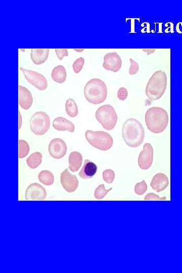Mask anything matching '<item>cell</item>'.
<instances>
[{
	"instance_id": "1",
	"label": "cell",
	"mask_w": 182,
	"mask_h": 273,
	"mask_svg": "<svg viewBox=\"0 0 182 273\" xmlns=\"http://www.w3.org/2000/svg\"><path fill=\"white\" fill-rule=\"evenodd\" d=\"M145 119L148 129L155 134L165 131L169 122L168 112L160 107H153L148 109Z\"/></svg>"
},
{
	"instance_id": "2",
	"label": "cell",
	"mask_w": 182,
	"mask_h": 273,
	"mask_svg": "<svg viewBox=\"0 0 182 273\" xmlns=\"http://www.w3.org/2000/svg\"><path fill=\"white\" fill-rule=\"evenodd\" d=\"M123 138L126 144L132 148L139 147L145 138V131L142 124L134 118L128 119L122 129Z\"/></svg>"
},
{
	"instance_id": "3",
	"label": "cell",
	"mask_w": 182,
	"mask_h": 273,
	"mask_svg": "<svg viewBox=\"0 0 182 273\" xmlns=\"http://www.w3.org/2000/svg\"><path fill=\"white\" fill-rule=\"evenodd\" d=\"M167 82V75L163 71H158L152 75L145 89V93L148 99L151 101L161 99L165 94Z\"/></svg>"
},
{
	"instance_id": "4",
	"label": "cell",
	"mask_w": 182,
	"mask_h": 273,
	"mask_svg": "<svg viewBox=\"0 0 182 273\" xmlns=\"http://www.w3.org/2000/svg\"><path fill=\"white\" fill-rule=\"evenodd\" d=\"M84 95L89 103L94 105L101 104L107 98V86L99 79H91L85 86Z\"/></svg>"
},
{
	"instance_id": "5",
	"label": "cell",
	"mask_w": 182,
	"mask_h": 273,
	"mask_svg": "<svg viewBox=\"0 0 182 273\" xmlns=\"http://www.w3.org/2000/svg\"><path fill=\"white\" fill-rule=\"evenodd\" d=\"M88 142L93 147L102 151L110 149L113 144L111 136L104 131L87 130L85 134Z\"/></svg>"
},
{
	"instance_id": "6",
	"label": "cell",
	"mask_w": 182,
	"mask_h": 273,
	"mask_svg": "<svg viewBox=\"0 0 182 273\" xmlns=\"http://www.w3.org/2000/svg\"><path fill=\"white\" fill-rule=\"evenodd\" d=\"M95 117L103 128L107 131L114 128L118 119L114 108L109 104L100 106L96 111Z\"/></svg>"
},
{
	"instance_id": "7",
	"label": "cell",
	"mask_w": 182,
	"mask_h": 273,
	"mask_svg": "<svg viewBox=\"0 0 182 273\" xmlns=\"http://www.w3.org/2000/svg\"><path fill=\"white\" fill-rule=\"evenodd\" d=\"M30 128L36 135H45L49 130L51 125L50 118L48 114L43 111L34 113L29 121Z\"/></svg>"
},
{
	"instance_id": "8",
	"label": "cell",
	"mask_w": 182,
	"mask_h": 273,
	"mask_svg": "<svg viewBox=\"0 0 182 273\" xmlns=\"http://www.w3.org/2000/svg\"><path fill=\"white\" fill-rule=\"evenodd\" d=\"M20 70L23 74L27 81L30 84L36 87L40 91H45L48 88V81L46 78L40 73L28 70L23 68Z\"/></svg>"
},
{
	"instance_id": "9",
	"label": "cell",
	"mask_w": 182,
	"mask_h": 273,
	"mask_svg": "<svg viewBox=\"0 0 182 273\" xmlns=\"http://www.w3.org/2000/svg\"><path fill=\"white\" fill-rule=\"evenodd\" d=\"M68 147L66 143L62 139L55 138L51 141L48 151L50 155L54 159H63L67 154Z\"/></svg>"
},
{
	"instance_id": "10",
	"label": "cell",
	"mask_w": 182,
	"mask_h": 273,
	"mask_svg": "<svg viewBox=\"0 0 182 273\" xmlns=\"http://www.w3.org/2000/svg\"><path fill=\"white\" fill-rule=\"evenodd\" d=\"M154 156L153 146L149 143L145 144L138 158V165L140 169L144 170L149 169L153 165Z\"/></svg>"
},
{
	"instance_id": "11",
	"label": "cell",
	"mask_w": 182,
	"mask_h": 273,
	"mask_svg": "<svg viewBox=\"0 0 182 273\" xmlns=\"http://www.w3.org/2000/svg\"><path fill=\"white\" fill-rule=\"evenodd\" d=\"M122 67V60L116 52H110L104 57L103 68L112 72H118Z\"/></svg>"
},
{
	"instance_id": "12",
	"label": "cell",
	"mask_w": 182,
	"mask_h": 273,
	"mask_svg": "<svg viewBox=\"0 0 182 273\" xmlns=\"http://www.w3.org/2000/svg\"><path fill=\"white\" fill-rule=\"evenodd\" d=\"M60 182L64 188L68 192H75L78 188L79 182L77 177L66 169L60 176Z\"/></svg>"
},
{
	"instance_id": "13",
	"label": "cell",
	"mask_w": 182,
	"mask_h": 273,
	"mask_svg": "<svg viewBox=\"0 0 182 273\" xmlns=\"http://www.w3.org/2000/svg\"><path fill=\"white\" fill-rule=\"evenodd\" d=\"M47 192L40 184L34 183L26 189L25 194L26 200H42L46 199Z\"/></svg>"
},
{
	"instance_id": "14",
	"label": "cell",
	"mask_w": 182,
	"mask_h": 273,
	"mask_svg": "<svg viewBox=\"0 0 182 273\" xmlns=\"http://www.w3.org/2000/svg\"><path fill=\"white\" fill-rule=\"evenodd\" d=\"M169 185V181L168 176L161 173L154 176L150 183L152 188L158 193L165 190Z\"/></svg>"
},
{
	"instance_id": "15",
	"label": "cell",
	"mask_w": 182,
	"mask_h": 273,
	"mask_svg": "<svg viewBox=\"0 0 182 273\" xmlns=\"http://www.w3.org/2000/svg\"><path fill=\"white\" fill-rule=\"evenodd\" d=\"M33 103L31 92L26 88L19 86V104L24 110H28Z\"/></svg>"
},
{
	"instance_id": "16",
	"label": "cell",
	"mask_w": 182,
	"mask_h": 273,
	"mask_svg": "<svg viewBox=\"0 0 182 273\" xmlns=\"http://www.w3.org/2000/svg\"><path fill=\"white\" fill-rule=\"evenodd\" d=\"M53 127L57 131H69L74 133L75 130V126L71 121L63 117H58L53 121Z\"/></svg>"
},
{
	"instance_id": "17",
	"label": "cell",
	"mask_w": 182,
	"mask_h": 273,
	"mask_svg": "<svg viewBox=\"0 0 182 273\" xmlns=\"http://www.w3.org/2000/svg\"><path fill=\"white\" fill-rule=\"evenodd\" d=\"M97 169L94 163L89 160H86L82 169L79 173V176L82 179L86 180L92 178L97 173Z\"/></svg>"
},
{
	"instance_id": "18",
	"label": "cell",
	"mask_w": 182,
	"mask_h": 273,
	"mask_svg": "<svg viewBox=\"0 0 182 273\" xmlns=\"http://www.w3.org/2000/svg\"><path fill=\"white\" fill-rule=\"evenodd\" d=\"M49 52V49H32L30 52V58L34 64L41 65L46 62Z\"/></svg>"
},
{
	"instance_id": "19",
	"label": "cell",
	"mask_w": 182,
	"mask_h": 273,
	"mask_svg": "<svg viewBox=\"0 0 182 273\" xmlns=\"http://www.w3.org/2000/svg\"><path fill=\"white\" fill-rule=\"evenodd\" d=\"M83 156L78 151L72 152L69 159V169L72 172H76L81 168L83 163Z\"/></svg>"
},
{
	"instance_id": "20",
	"label": "cell",
	"mask_w": 182,
	"mask_h": 273,
	"mask_svg": "<svg viewBox=\"0 0 182 273\" xmlns=\"http://www.w3.org/2000/svg\"><path fill=\"white\" fill-rule=\"evenodd\" d=\"M51 78L57 83H64L67 78L66 69L63 66L59 65L55 67L52 70Z\"/></svg>"
},
{
	"instance_id": "21",
	"label": "cell",
	"mask_w": 182,
	"mask_h": 273,
	"mask_svg": "<svg viewBox=\"0 0 182 273\" xmlns=\"http://www.w3.org/2000/svg\"><path fill=\"white\" fill-rule=\"evenodd\" d=\"M42 155L39 152H36L30 155L26 160L27 166L32 169L38 168L42 162Z\"/></svg>"
},
{
	"instance_id": "22",
	"label": "cell",
	"mask_w": 182,
	"mask_h": 273,
	"mask_svg": "<svg viewBox=\"0 0 182 273\" xmlns=\"http://www.w3.org/2000/svg\"><path fill=\"white\" fill-rule=\"evenodd\" d=\"M38 178L40 182L45 185L50 186L54 183V176L50 171H41L38 175Z\"/></svg>"
},
{
	"instance_id": "23",
	"label": "cell",
	"mask_w": 182,
	"mask_h": 273,
	"mask_svg": "<svg viewBox=\"0 0 182 273\" xmlns=\"http://www.w3.org/2000/svg\"><path fill=\"white\" fill-rule=\"evenodd\" d=\"M66 111L71 117H76L79 113L78 107L75 101L72 98L67 100L66 103Z\"/></svg>"
},
{
	"instance_id": "24",
	"label": "cell",
	"mask_w": 182,
	"mask_h": 273,
	"mask_svg": "<svg viewBox=\"0 0 182 273\" xmlns=\"http://www.w3.org/2000/svg\"><path fill=\"white\" fill-rule=\"evenodd\" d=\"M30 147L28 143L23 140H19V158L23 159L29 154Z\"/></svg>"
},
{
	"instance_id": "25",
	"label": "cell",
	"mask_w": 182,
	"mask_h": 273,
	"mask_svg": "<svg viewBox=\"0 0 182 273\" xmlns=\"http://www.w3.org/2000/svg\"><path fill=\"white\" fill-rule=\"evenodd\" d=\"M112 189V188H110L109 189L107 190L105 188L104 184H101L96 189L95 191V197L97 199H103Z\"/></svg>"
},
{
	"instance_id": "26",
	"label": "cell",
	"mask_w": 182,
	"mask_h": 273,
	"mask_svg": "<svg viewBox=\"0 0 182 273\" xmlns=\"http://www.w3.org/2000/svg\"><path fill=\"white\" fill-rule=\"evenodd\" d=\"M103 179L108 184H111L113 182L115 175L114 172L111 169H107L103 172Z\"/></svg>"
},
{
	"instance_id": "27",
	"label": "cell",
	"mask_w": 182,
	"mask_h": 273,
	"mask_svg": "<svg viewBox=\"0 0 182 273\" xmlns=\"http://www.w3.org/2000/svg\"><path fill=\"white\" fill-rule=\"evenodd\" d=\"M148 186L146 182L143 180L140 183H138L135 187V193L139 195H143L147 190Z\"/></svg>"
},
{
	"instance_id": "28",
	"label": "cell",
	"mask_w": 182,
	"mask_h": 273,
	"mask_svg": "<svg viewBox=\"0 0 182 273\" xmlns=\"http://www.w3.org/2000/svg\"><path fill=\"white\" fill-rule=\"evenodd\" d=\"M85 64V59L83 57H80L77 59L73 65V68L74 72L78 74L83 69Z\"/></svg>"
},
{
	"instance_id": "29",
	"label": "cell",
	"mask_w": 182,
	"mask_h": 273,
	"mask_svg": "<svg viewBox=\"0 0 182 273\" xmlns=\"http://www.w3.org/2000/svg\"><path fill=\"white\" fill-rule=\"evenodd\" d=\"M130 61L131 63V67L129 70V74L131 76L135 75L139 72V65L131 58L130 59Z\"/></svg>"
},
{
	"instance_id": "30",
	"label": "cell",
	"mask_w": 182,
	"mask_h": 273,
	"mask_svg": "<svg viewBox=\"0 0 182 273\" xmlns=\"http://www.w3.org/2000/svg\"><path fill=\"white\" fill-rule=\"evenodd\" d=\"M117 97L121 101L125 100L128 96V91L125 87H121L118 91Z\"/></svg>"
},
{
	"instance_id": "31",
	"label": "cell",
	"mask_w": 182,
	"mask_h": 273,
	"mask_svg": "<svg viewBox=\"0 0 182 273\" xmlns=\"http://www.w3.org/2000/svg\"><path fill=\"white\" fill-rule=\"evenodd\" d=\"M55 51L60 60H62L65 56H69L68 50L67 49H55Z\"/></svg>"
},
{
	"instance_id": "32",
	"label": "cell",
	"mask_w": 182,
	"mask_h": 273,
	"mask_svg": "<svg viewBox=\"0 0 182 273\" xmlns=\"http://www.w3.org/2000/svg\"><path fill=\"white\" fill-rule=\"evenodd\" d=\"M144 199L145 200H165L166 199V197L161 198L159 195L153 193H148L145 197Z\"/></svg>"
},
{
	"instance_id": "33",
	"label": "cell",
	"mask_w": 182,
	"mask_h": 273,
	"mask_svg": "<svg viewBox=\"0 0 182 273\" xmlns=\"http://www.w3.org/2000/svg\"><path fill=\"white\" fill-rule=\"evenodd\" d=\"M176 30L178 33L182 34V22H179L177 24Z\"/></svg>"
},
{
	"instance_id": "34",
	"label": "cell",
	"mask_w": 182,
	"mask_h": 273,
	"mask_svg": "<svg viewBox=\"0 0 182 273\" xmlns=\"http://www.w3.org/2000/svg\"><path fill=\"white\" fill-rule=\"evenodd\" d=\"M143 51L144 52H146L147 53V55H149L150 54L154 53L156 52V50L148 49H143Z\"/></svg>"
},
{
	"instance_id": "35",
	"label": "cell",
	"mask_w": 182,
	"mask_h": 273,
	"mask_svg": "<svg viewBox=\"0 0 182 273\" xmlns=\"http://www.w3.org/2000/svg\"><path fill=\"white\" fill-rule=\"evenodd\" d=\"M84 50V49H75V51L79 52H82Z\"/></svg>"
}]
</instances>
